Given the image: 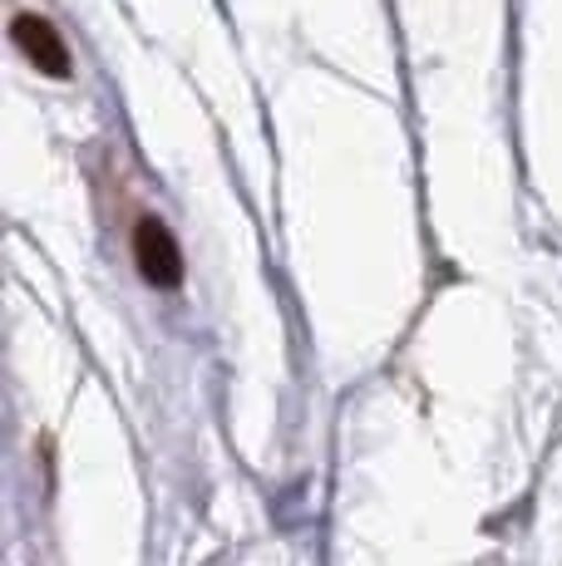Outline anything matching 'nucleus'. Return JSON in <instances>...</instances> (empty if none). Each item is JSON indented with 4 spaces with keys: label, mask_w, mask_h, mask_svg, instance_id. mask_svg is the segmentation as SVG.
<instances>
[{
    "label": "nucleus",
    "mask_w": 562,
    "mask_h": 566,
    "mask_svg": "<svg viewBox=\"0 0 562 566\" xmlns=\"http://www.w3.org/2000/svg\"><path fill=\"white\" fill-rule=\"evenodd\" d=\"M134 266L144 271L148 286L173 291L183 281V252L158 217H138L134 222Z\"/></svg>",
    "instance_id": "f257e3e1"
},
{
    "label": "nucleus",
    "mask_w": 562,
    "mask_h": 566,
    "mask_svg": "<svg viewBox=\"0 0 562 566\" xmlns=\"http://www.w3.org/2000/svg\"><path fill=\"white\" fill-rule=\"evenodd\" d=\"M10 35H15L20 54H25L35 70L55 74V80H64V74H70V50H64L60 30L50 25L45 15H30V10H20V15L10 20Z\"/></svg>",
    "instance_id": "f03ea898"
}]
</instances>
